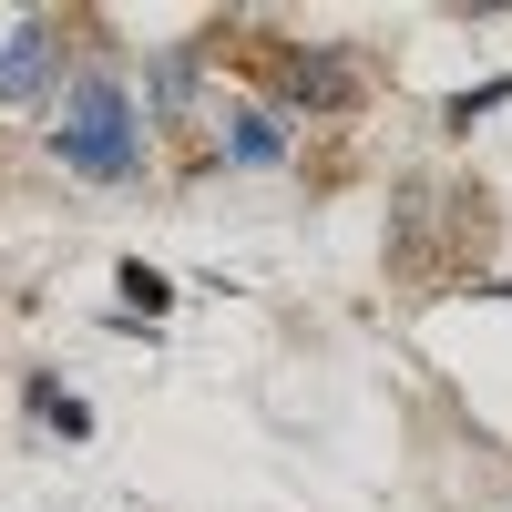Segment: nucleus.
Returning a JSON list of instances; mask_svg holds the SVG:
<instances>
[{"instance_id":"nucleus-1","label":"nucleus","mask_w":512,"mask_h":512,"mask_svg":"<svg viewBox=\"0 0 512 512\" xmlns=\"http://www.w3.org/2000/svg\"><path fill=\"white\" fill-rule=\"evenodd\" d=\"M52 154L72 164V175H93V185H134V175H144L134 103H123L103 72H82L72 93H62V113H52Z\"/></svg>"},{"instance_id":"nucleus-3","label":"nucleus","mask_w":512,"mask_h":512,"mask_svg":"<svg viewBox=\"0 0 512 512\" xmlns=\"http://www.w3.org/2000/svg\"><path fill=\"white\" fill-rule=\"evenodd\" d=\"M62 21L52 11H31V21H11V41H0V103H41L52 93V72H62Z\"/></svg>"},{"instance_id":"nucleus-5","label":"nucleus","mask_w":512,"mask_h":512,"mask_svg":"<svg viewBox=\"0 0 512 512\" xmlns=\"http://www.w3.org/2000/svg\"><path fill=\"white\" fill-rule=\"evenodd\" d=\"M226 154H236V164H277V154H287V123L256 113V103H236V113H226Z\"/></svg>"},{"instance_id":"nucleus-6","label":"nucleus","mask_w":512,"mask_h":512,"mask_svg":"<svg viewBox=\"0 0 512 512\" xmlns=\"http://www.w3.org/2000/svg\"><path fill=\"white\" fill-rule=\"evenodd\" d=\"M31 410H41V420H52V431H62V441H93V410H82V400L62 390V379H52V369H31Z\"/></svg>"},{"instance_id":"nucleus-7","label":"nucleus","mask_w":512,"mask_h":512,"mask_svg":"<svg viewBox=\"0 0 512 512\" xmlns=\"http://www.w3.org/2000/svg\"><path fill=\"white\" fill-rule=\"evenodd\" d=\"M113 277H123V297H134V308H144V318H154V308H164V277H154V267H144V256H123V267H113Z\"/></svg>"},{"instance_id":"nucleus-2","label":"nucleus","mask_w":512,"mask_h":512,"mask_svg":"<svg viewBox=\"0 0 512 512\" xmlns=\"http://www.w3.org/2000/svg\"><path fill=\"white\" fill-rule=\"evenodd\" d=\"M267 82H277V103L287 113H359V62L349 52H328V41H277L267 52Z\"/></svg>"},{"instance_id":"nucleus-4","label":"nucleus","mask_w":512,"mask_h":512,"mask_svg":"<svg viewBox=\"0 0 512 512\" xmlns=\"http://www.w3.org/2000/svg\"><path fill=\"white\" fill-rule=\"evenodd\" d=\"M144 93H154V123H185L195 113V52H154Z\"/></svg>"}]
</instances>
